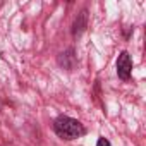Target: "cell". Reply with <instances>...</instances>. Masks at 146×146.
Returning <instances> with one entry per match:
<instances>
[{"label": "cell", "instance_id": "1", "mask_svg": "<svg viewBox=\"0 0 146 146\" xmlns=\"http://www.w3.org/2000/svg\"><path fill=\"white\" fill-rule=\"evenodd\" d=\"M53 129L57 132V136H60L62 139H67V141H72L76 137H81L86 131L83 127V124L72 117H67V115H60L55 119L53 122Z\"/></svg>", "mask_w": 146, "mask_h": 146}, {"label": "cell", "instance_id": "2", "mask_svg": "<svg viewBox=\"0 0 146 146\" xmlns=\"http://www.w3.org/2000/svg\"><path fill=\"white\" fill-rule=\"evenodd\" d=\"M131 72H132V62H131V57L127 52H122L119 55V60H117V74L120 79L127 81L131 78Z\"/></svg>", "mask_w": 146, "mask_h": 146}, {"label": "cell", "instance_id": "3", "mask_svg": "<svg viewBox=\"0 0 146 146\" xmlns=\"http://www.w3.org/2000/svg\"><path fill=\"white\" fill-rule=\"evenodd\" d=\"M84 21H86V11H83L81 12V16H79V19L76 21V24H74V35H78V33H81L83 29H84Z\"/></svg>", "mask_w": 146, "mask_h": 146}, {"label": "cell", "instance_id": "4", "mask_svg": "<svg viewBox=\"0 0 146 146\" xmlns=\"http://www.w3.org/2000/svg\"><path fill=\"white\" fill-rule=\"evenodd\" d=\"M96 146H110V141H108V139H105V137H100V139H98V143H96Z\"/></svg>", "mask_w": 146, "mask_h": 146}]
</instances>
